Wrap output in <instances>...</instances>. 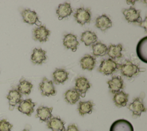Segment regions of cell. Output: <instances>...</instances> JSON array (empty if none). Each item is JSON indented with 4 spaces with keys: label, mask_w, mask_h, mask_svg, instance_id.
Masks as SVG:
<instances>
[{
    "label": "cell",
    "mask_w": 147,
    "mask_h": 131,
    "mask_svg": "<svg viewBox=\"0 0 147 131\" xmlns=\"http://www.w3.org/2000/svg\"><path fill=\"white\" fill-rule=\"evenodd\" d=\"M53 107H48L45 106H40L36 110V117L39 118L40 121L42 122H48L52 117V111Z\"/></svg>",
    "instance_id": "15"
},
{
    "label": "cell",
    "mask_w": 147,
    "mask_h": 131,
    "mask_svg": "<svg viewBox=\"0 0 147 131\" xmlns=\"http://www.w3.org/2000/svg\"><path fill=\"white\" fill-rule=\"evenodd\" d=\"M36 103L33 102L31 99H28L24 100H22L17 108L18 111L21 112L23 114L27 115L29 117H30L32 114L34 112V107L36 106Z\"/></svg>",
    "instance_id": "11"
},
{
    "label": "cell",
    "mask_w": 147,
    "mask_h": 131,
    "mask_svg": "<svg viewBox=\"0 0 147 131\" xmlns=\"http://www.w3.org/2000/svg\"><path fill=\"white\" fill-rule=\"evenodd\" d=\"M109 88L112 93L115 94L123 88V81L121 76H113L107 81Z\"/></svg>",
    "instance_id": "14"
},
{
    "label": "cell",
    "mask_w": 147,
    "mask_h": 131,
    "mask_svg": "<svg viewBox=\"0 0 147 131\" xmlns=\"http://www.w3.org/2000/svg\"><path fill=\"white\" fill-rule=\"evenodd\" d=\"M33 88V84L25 80H21L17 86V91L22 95H28L30 93L31 89Z\"/></svg>",
    "instance_id": "28"
},
{
    "label": "cell",
    "mask_w": 147,
    "mask_h": 131,
    "mask_svg": "<svg viewBox=\"0 0 147 131\" xmlns=\"http://www.w3.org/2000/svg\"><path fill=\"white\" fill-rule=\"evenodd\" d=\"M146 20H147V18L145 17L144 21H142L140 23V25L142 27H143L145 31H146Z\"/></svg>",
    "instance_id": "32"
},
{
    "label": "cell",
    "mask_w": 147,
    "mask_h": 131,
    "mask_svg": "<svg viewBox=\"0 0 147 131\" xmlns=\"http://www.w3.org/2000/svg\"><path fill=\"white\" fill-rule=\"evenodd\" d=\"M65 122L59 117H52L47 122V127L52 131H65L64 127Z\"/></svg>",
    "instance_id": "17"
},
{
    "label": "cell",
    "mask_w": 147,
    "mask_h": 131,
    "mask_svg": "<svg viewBox=\"0 0 147 131\" xmlns=\"http://www.w3.org/2000/svg\"><path fill=\"white\" fill-rule=\"evenodd\" d=\"M21 16L24 23L30 25L36 24L37 26L41 25V22L39 21L37 13L34 11L30 9H25L21 12Z\"/></svg>",
    "instance_id": "9"
},
{
    "label": "cell",
    "mask_w": 147,
    "mask_h": 131,
    "mask_svg": "<svg viewBox=\"0 0 147 131\" xmlns=\"http://www.w3.org/2000/svg\"><path fill=\"white\" fill-rule=\"evenodd\" d=\"M30 59L34 64L41 65L47 59L46 51L41 48H35L33 49Z\"/></svg>",
    "instance_id": "18"
},
{
    "label": "cell",
    "mask_w": 147,
    "mask_h": 131,
    "mask_svg": "<svg viewBox=\"0 0 147 131\" xmlns=\"http://www.w3.org/2000/svg\"><path fill=\"white\" fill-rule=\"evenodd\" d=\"M92 54L95 57H102L107 52V47L101 42H97L92 46Z\"/></svg>",
    "instance_id": "29"
},
{
    "label": "cell",
    "mask_w": 147,
    "mask_h": 131,
    "mask_svg": "<svg viewBox=\"0 0 147 131\" xmlns=\"http://www.w3.org/2000/svg\"><path fill=\"white\" fill-rule=\"evenodd\" d=\"M147 37L142 38L138 43L136 47V53L138 57L144 63H147Z\"/></svg>",
    "instance_id": "12"
},
{
    "label": "cell",
    "mask_w": 147,
    "mask_h": 131,
    "mask_svg": "<svg viewBox=\"0 0 147 131\" xmlns=\"http://www.w3.org/2000/svg\"><path fill=\"white\" fill-rule=\"evenodd\" d=\"M80 65L83 70H88L91 71L94 69L95 63H96V58L95 57L87 55L83 57L80 61Z\"/></svg>",
    "instance_id": "22"
},
{
    "label": "cell",
    "mask_w": 147,
    "mask_h": 131,
    "mask_svg": "<svg viewBox=\"0 0 147 131\" xmlns=\"http://www.w3.org/2000/svg\"><path fill=\"white\" fill-rule=\"evenodd\" d=\"M97 39L98 37L95 33L90 31H86L83 32L81 35L80 40L86 46H89L91 44H94Z\"/></svg>",
    "instance_id": "24"
},
{
    "label": "cell",
    "mask_w": 147,
    "mask_h": 131,
    "mask_svg": "<svg viewBox=\"0 0 147 131\" xmlns=\"http://www.w3.org/2000/svg\"><path fill=\"white\" fill-rule=\"evenodd\" d=\"M118 68L120 69L121 74L123 76L131 78L137 75L142 71H145V69H142L137 65L133 63L130 61H126L123 64H119Z\"/></svg>",
    "instance_id": "1"
},
{
    "label": "cell",
    "mask_w": 147,
    "mask_h": 131,
    "mask_svg": "<svg viewBox=\"0 0 147 131\" xmlns=\"http://www.w3.org/2000/svg\"><path fill=\"white\" fill-rule=\"evenodd\" d=\"M65 101L71 104H75L80 99V94L75 89H70L67 90L64 93Z\"/></svg>",
    "instance_id": "27"
},
{
    "label": "cell",
    "mask_w": 147,
    "mask_h": 131,
    "mask_svg": "<svg viewBox=\"0 0 147 131\" xmlns=\"http://www.w3.org/2000/svg\"><path fill=\"white\" fill-rule=\"evenodd\" d=\"M122 46L121 44L117 45L110 44L107 48V54L112 59L120 58L122 57Z\"/></svg>",
    "instance_id": "26"
},
{
    "label": "cell",
    "mask_w": 147,
    "mask_h": 131,
    "mask_svg": "<svg viewBox=\"0 0 147 131\" xmlns=\"http://www.w3.org/2000/svg\"><path fill=\"white\" fill-rule=\"evenodd\" d=\"M66 131H79V130L75 124H71L68 126Z\"/></svg>",
    "instance_id": "31"
},
{
    "label": "cell",
    "mask_w": 147,
    "mask_h": 131,
    "mask_svg": "<svg viewBox=\"0 0 147 131\" xmlns=\"http://www.w3.org/2000/svg\"><path fill=\"white\" fill-rule=\"evenodd\" d=\"M38 88L42 96H54L56 94V91L53 82L48 80L46 77L42 78V81L39 84Z\"/></svg>",
    "instance_id": "5"
},
{
    "label": "cell",
    "mask_w": 147,
    "mask_h": 131,
    "mask_svg": "<svg viewBox=\"0 0 147 131\" xmlns=\"http://www.w3.org/2000/svg\"><path fill=\"white\" fill-rule=\"evenodd\" d=\"M110 131H134L133 126L128 121L123 119L114 121L110 126Z\"/></svg>",
    "instance_id": "6"
},
{
    "label": "cell",
    "mask_w": 147,
    "mask_h": 131,
    "mask_svg": "<svg viewBox=\"0 0 147 131\" xmlns=\"http://www.w3.org/2000/svg\"><path fill=\"white\" fill-rule=\"evenodd\" d=\"M6 98L9 100L10 110H13L15 106L22 100V95L16 89L10 90Z\"/></svg>",
    "instance_id": "13"
},
{
    "label": "cell",
    "mask_w": 147,
    "mask_h": 131,
    "mask_svg": "<svg viewBox=\"0 0 147 131\" xmlns=\"http://www.w3.org/2000/svg\"><path fill=\"white\" fill-rule=\"evenodd\" d=\"M122 13L125 16V17L128 23H140L142 21L140 16V10H136L132 6L129 9H124Z\"/></svg>",
    "instance_id": "7"
},
{
    "label": "cell",
    "mask_w": 147,
    "mask_h": 131,
    "mask_svg": "<svg viewBox=\"0 0 147 131\" xmlns=\"http://www.w3.org/2000/svg\"><path fill=\"white\" fill-rule=\"evenodd\" d=\"M95 26L101 31H105L112 27V21L106 14H103L96 18Z\"/></svg>",
    "instance_id": "20"
},
{
    "label": "cell",
    "mask_w": 147,
    "mask_h": 131,
    "mask_svg": "<svg viewBox=\"0 0 147 131\" xmlns=\"http://www.w3.org/2000/svg\"><path fill=\"white\" fill-rule=\"evenodd\" d=\"M50 35V31L46 28L44 25H40L33 30V38L35 40L40 42H44L48 40Z\"/></svg>",
    "instance_id": "10"
},
{
    "label": "cell",
    "mask_w": 147,
    "mask_h": 131,
    "mask_svg": "<svg viewBox=\"0 0 147 131\" xmlns=\"http://www.w3.org/2000/svg\"><path fill=\"white\" fill-rule=\"evenodd\" d=\"M13 125L6 119L0 121V131H11Z\"/></svg>",
    "instance_id": "30"
},
{
    "label": "cell",
    "mask_w": 147,
    "mask_h": 131,
    "mask_svg": "<svg viewBox=\"0 0 147 131\" xmlns=\"http://www.w3.org/2000/svg\"><path fill=\"white\" fill-rule=\"evenodd\" d=\"M22 131H30L29 129H24Z\"/></svg>",
    "instance_id": "33"
},
{
    "label": "cell",
    "mask_w": 147,
    "mask_h": 131,
    "mask_svg": "<svg viewBox=\"0 0 147 131\" xmlns=\"http://www.w3.org/2000/svg\"><path fill=\"white\" fill-rule=\"evenodd\" d=\"M119 64L112 59L109 58L102 61L99 66L98 71L105 75H110L113 73L118 68Z\"/></svg>",
    "instance_id": "3"
},
{
    "label": "cell",
    "mask_w": 147,
    "mask_h": 131,
    "mask_svg": "<svg viewBox=\"0 0 147 131\" xmlns=\"http://www.w3.org/2000/svg\"><path fill=\"white\" fill-rule=\"evenodd\" d=\"M72 12L73 10L71 6V4L67 2L59 5L58 8L56 10V14L58 16V19L59 20L69 16Z\"/></svg>",
    "instance_id": "19"
},
{
    "label": "cell",
    "mask_w": 147,
    "mask_h": 131,
    "mask_svg": "<svg viewBox=\"0 0 147 131\" xmlns=\"http://www.w3.org/2000/svg\"><path fill=\"white\" fill-rule=\"evenodd\" d=\"M63 42V45L67 49H71L74 52L76 51L77 47L79 44L76 36L72 33L65 35Z\"/></svg>",
    "instance_id": "16"
},
{
    "label": "cell",
    "mask_w": 147,
    "mask_h": 131,
    "mask_svg": "<svg viewBox=\"0 0 147 131\" xmlns=\"http://www.w3.org/2000/svg\"><path fill=\"white\" fill-rule=\"evenodd\" d=\"M91 85L88 80L84 77H79L75 80V89L82 98H84L86 92L90 88Z\"/></svg>",
    "instance_id": "8"
},
{
    "label": "cell",
    "mask_w": 147,
    "mask_h": 131,
    "mask_svg": "<svg viewBox=\"0 0 147 131\" xmlns=\"http://www.w3.org/2000/svg\"><path fill=\"white\" fill-rule=\"evenodd\" d=\"M76 22L80 25H84L86 23H90L91 21V14L90 8H80L76 9V13L74 15Z\"/></svg>",
    "instance_id": "4"
},
{
    "label": "cell",
    "mask_w": 147,
    "mask_h": 131,
    "mask_svg": "<svg viewBox=\"0 0 147 131\" xmlns=\"http://www.w3.org/2000/svg\"><path fill=\"white\" fill-rule=\"evenodd\" d=\"M94 105V103L91 100L87 102H79L78 107L79 114L83 117L86 114H91Z\"/></svg>",
    "instance_id": "25"
},
{
    "label": "cell",
    "mask_w": 147,
    "mask_h": 131,
    "mask_svg": "<svg viewBox=\"0 0 147 131\" xmlns=\"http://www.w3.org/2000/svg\"><path fill=\"white\" fill-rule=\"evenodd\" d=\"M143 99L144 98L141 97H137L134 99L133 102L130 103L127 107L132 112V117L134 118L140 117L142 113L146 111Z\"/></svg>",
    "instance_id": "2"
},
{
    "label": "cell",
    "mask_w": 147,
    "mask_h": 131,
    "mask_svg": "<svg viewBox=\"0 0 147 131\" xmlns=\"http://www.w3.org/2000/svg\"><path fill=\"white\" fill-rule=\"evenodd\" d=\"M129 94L121 91L114 94L113 100L115 105L118 107H125L128 102Z\"/></svg>",
    "instance_id": "21"
},
{
    "label": "cell",
    "mask_w": 147,
    "mask_h": 131,
    "mask_svg": "<svg viewBox=\"0 0 147 131\" xmlns=\"http://www.w3.org/2000/svg\"><path fill=\"white\" fill-rule=\"evenodd\" d=\"M69 73L63 69H57L52 74L53 80L56 84H63L68 79Z\"/></svg>",
    "instance_id": "23"
}]
</instances>
